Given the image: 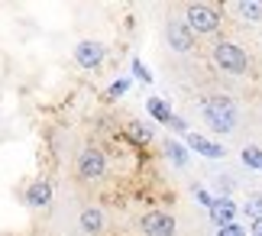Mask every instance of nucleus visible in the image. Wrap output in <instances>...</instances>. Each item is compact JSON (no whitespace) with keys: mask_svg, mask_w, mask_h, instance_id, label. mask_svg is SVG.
<instances>
[{"mask_svg":"<svg viewBox=\"0 0 262 236\" xmlns=\"http://www.w3.org/2000/svg\"><path fill=\"white\" fill-rule=\"evenodd\" d=\"M133 75H136L139 81H143V84H149V81H152V71H149V68H146L139 58H133Z\"/></svg>","mask_w":262,"mask_h":236,"instance_id":"obj_20","label":"nucleus"},{"mask_svg":"<svg viewBox=\"0 0 262 236\" xmlns=\"http://www.w3.org/2000/svg\"><path fill=\"white\" fill-rule=\"evenodd\" d=\"M75 175L81 181H104L107 178V152L97 146H84L75 159Z\"/></svg>","mask_w":262,"mask_h":236,"instance_id":"obj_4","label":"nucleus"},{"mask_svg":"<svg viewBox=\"0 0 262 236\" xmlns=\"http://www.w3.org/2000/svg\"><path fill=\"white\" fill-rule=\"evenodd\" d=\"M165 156L172 159V165H178V168H185V165H188V149L181 146V142H175V139H168V142H165Z\"/></svg>","mask_w":262,"mask_h":236,"instance_id":"obj_15","label":"nucleus"},{"mask_svg":"<svg viewBox=\"0 0 262 236\" xmlns=\"http://www.w3.org/2000/svg\"><path fill=\"white\" fill-rule=\"evenodd\" d=\"M104 58H107V49H104V42H97V39H81V42L75 46V61L84 71H97L104 65Z\"/></svg>","mask_w":262,"mask_h":236,"instance_id":"obj_6","label":"nucleus"},{"mask_svg":"<svg viewBox=\"0 0 262 236\" xmlns=\"http://www.w3.org/2000/svg\"><path fill=\"white\" fill-rule=\"evenodd\" d=\"M129 91V78H120V81H114V84L107 88V97H123Z\"/></svg>","mask_w":262,"mask_h":236,"instance_id":"obj_19","label":"nucleus"},{"mask_svg":"<svg viewBox=\"0 0 262 236\" xmlns=\"http://www.w3.org/2000/svg\"><path fill=\"white\" fill-rule=\"evenodd\" d=\"M191 36H214L220 26H224V16H220V10L214 4H188L185 7V19H181Z\"/></svg>","mask_w":262,"mask_h":236,"instance_id":"obj_2","label":"nucleus"},{"mask_svg":"<svg viewBox=\"0 0 262 236\" xmlns=\"http://www.w3.org/2000/svg\"><path fill=\"white\" fill-rule=\"evenodd\" d=\"M214 184H217L220 198H230V191H233V175H217V178H214Z\"/></svg>","mask_w":262,"mask_h":236,"instance_id":"obj_17","label":"nucleus"},{"mask_svg":"<svg viewBox=\"0 0 262 236\" xmlns=\"http://www.w3.org/2000/svg\"><path fill=\"white\" fill-rule=\"evenodd\" d=\"M230 10L239 13L246 23H262V4L259 0H236V4H230Z\"/></svg>","mask_w":262,"mask_h":236,"instance_id":"obj_12","label":"nucleus"},{"mask_svg":"<svg viewBox=\"0 0 262 236\" xmlns=\"http://www.w3.org/2000/svg\"><path fill=\"white\" fill-rule=\"evenodd\" d=\"M243 213L249 220H262V191H249V198L243 204Z\"/></svg>","mask_w":262,"mask_h":236,"instance_id":"obj_16","label":"nucleus"},{"mask_svg":"<svg viewBox=\"0 0 262 236\" xmlns=\"http://www.w3.org/2000/svg\"><path fill=\"white\" fill-rule=\"evenodd\" d=\"M165 39H168V46L175 49L178 55H188V52H194V46H198V39L191 36V29L181 23V19H168L165 23Z\"/></svg>","mask_w":262,"mask_h":236,"instance_id":"obj_7","label":"nucleus"},{"mask_svg":"<svg viewBox=\"0 0 262 236\" xmlns=\"http://www.w3.org/2000/svg\"><path fill=\"white\" fill-rule=\"evenodd\" d=\"M26 204H29V207H49V204H52V184H49L46 178L29 181V188H26Z\"/></svg>","mask_w":262,"mask_h":236,"instance_id":"obj_10","label":"nucleus"},{"mask_svg":"<svg viewBox=\"0 0 262 236\" xmlns=\"http://www.w3.org/2000/svg\"><path fill=\"white\" fill-rule=\"evenodd\" d=\"M194 198H198L201 204H204V207H207V210H210V204H214V198H210V194H207L204 188H194Z\"/></svg>","mask_w":262,"mask_h":236,"instance_id":"obj_23","label":"nucleus"},{"mask_svg":"<svg viewBox=\"0 0 262 236\" xmlns=\"http://www.w3.org/2000/svg\"><path fill=\"white\" fill-rule=\"evenodd\" d=\"M178 220L168 210H146L139 217V233L143 236H175Z\"/></svg>","mask_w":262,"mask_h":236,"instance_id":"obj_5","label":"nucleus"},{"mask_svg":"<svg viewBox=\"0 0 262 236\" xmlns=\"http://www.w3.org/2000/svg\"><path fill=\"white\" fill-rule=\"evenodd\" d=\"M210 58H214V65L224 71V75H246L249 71V55H246V49L239 46V42H230V39H220V42L210 49Z\"/></svg>","mask_w":262,"mask_h":236,"instance_id":"obj_3","label":"nucleus"},{"mask_svg":"<svg viewBox=\"0 0 262 236\" xmlns=\"http://www.w3.org/2000/svg\"><path fill=\"white\" fill-rule=\"evenodd\" d=\"M185 142L191 152H198V156H204V159H227V149L220 146V142L214 139H207V136H201V133H185Z\"/></svg>","mask_w":262,"mask_h":236,"instance_id":"obj_8","label":"nucleus"},{"mask_svg":"<svg viewBox=\"0 0 262 236\" xmlns=\"http://www.w3.org/2000/svg\"><path fill=\"white\" fill-rule=\"evenodd\" d=\"M217 236H246V230L239 223H227V227H217Z\"/></svg>","mask_w":262,"mask_h":236,"instance_id":"obj_21","label":"nucleus"},{"mask_svg":"<svg viewBox=\"0 0 262 236\" xmlns=\"http://www.w3.org/2000/svg\"><path fill=\"white\" fill-rule=\"evenodd\" d=\"M201 114H204V123L217 133V136H233L236 133L239 114H236V100L233 97H227V94L201 97Z\"/></svg>","mask_w":262,"mask_h":236,"instance_id":"obj_1","label":"nucleus"},{"mask_svg":"<svg viewBox=\"0 0 262 236\" xmlns=\"http://www.w3.org/2000/svg\"><path fill=\"white\" fill-rule=\"evenodd\" d=\"M236 213H239V207L230 198H214V204H210V220H214L217 227L236 223Z\"/></svg>","mask_w":262,"mask_h":236,"instance_id":"obj_9","label":"nucleus"},{"mask_svg":"<svg viewBox=\"0 0 262 236\" xmlns=\"http://www.w3.org/2000/svg\"><path fill=\"white\" fill-rule=\"evenodd\" d=\"M129 136H133L136 142H149V139H152V133H149V130H143V123H129Z\"/></svg>","mask_w":262,"mask_h":236,"instance_id":"obj_18","label":"nucleus"},{"mask_svg":"<svg viewBox=\"0 0 262 236\" xmlns=\"http://www.w3.org/2000/svg\"><path fill=\"white\" fill-rule=\"evenodd\" d=\"M168 126H172L175 133H191V126L185 123V117H178V114H172V120H168Z\"/></svg>","mask_w":262,"mask_h":236,"instance_id":"obj_22","label":"nucleus"},{"mask_svg":"<svg viewBox=\"0 0 262 236\" xmlns=\"http://www.w3.org/2000/svg\"><path fill=\"white\" fill-rule=\"evenodd\" d=\"M146 110H149V117H152L156 123H165L168 126V120H172V107H168V100H162V97H149Z\"/></svg>","mask_w":262,"mask_h":236,"instance_id":"obj_13","label":"nucleus"},{"mask_svg":"<svg viewBox=\"0 0 262 236\" xmlns=\"http://www.w3.org/2000/svg\"><path fill=\"white\" fill-rule=\"evenodd\" d=\"M78 223H81V230L88 236H100L104 233V210L100 207H84L81 217H78Z\"/></svg>","mask_w":262,"mask_h":236,"instance_id":"obj_11","label":"nucleus"},{"mask_svg":"<svg viewBox=\"0 0 262 236\" xmlns=\"http://www.w3.org/2000/svg\"><path fill=\"white\" fill-rule=\"evenodd\" d=\"M249 236H262V220H249Z\"/></svg>","mask_w":262,"mask_h":236,"instance_id":"obj_24","label":"nucleus"},{"mask_svg":"<svg viewBox=\"0 0 262 236\" xmlns=\"http://www.w3.org/2000/svg\"><path fill=\"white\" fill-rule=\"evenodd\" d=\"M239 162H243L246 168H253V171H262V146H243Z\"/></svg>","mask_w":262,"mask_h":236,"instance_id":"obj_14","label":"nucleus"}]
</instances>
